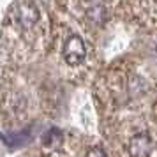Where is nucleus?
Listing matches in <instances>:
<instances>
[{"instance_id":"1","label":"nucleus","mask_w":157,"mask_h":157,"mask_svg":"<svg viewBox=\"0 0 157 157\" xmlns=\"http://www.w3.org/2000/svg\"><path fill=\"white\" fill-rule=\"evenodd\" d=\"M11 21L21 30H30L41 18V11L30 0H16L11 6Z\"/></svg>"},{"instance_id":"2","label":"nucleus","mask_w":157,"mask_h":157,"mask_svg":"<svg viewBox=\"0 0 157 157\" xmlns=\"http://www.w3.org/2000/svg\"><path fill=\"white\" fill-rule=\"evenodd\" d=\"M62 57H64L65 64L71 65V67H76V65H81L86 58V46L85 41L79 36H71L65 39L64 46H62Z\"/></svg>"},{"instance_id":"3","label":"nucleus","mask_w":157,"mask_h":157,"mask_svg":"<svg viewBox=\"0 0 157 157\" xmlns=\"http://www.w3.org/2000/svg\"><path fill=\"white\" fill-rule=\"evenodd\" d=\"M152 148H154L152 140L145 132L134 134L127 143V152L131 157H148L152 154Z\"/></svg>"},{"instance_id":"4","label":"nucleus","mask_w":157,"mask_h":157,"mask_svg":"<svg viewBox=\"0 0 157 157\" xmlns=\"http://www.w3.org/2000/svg\"><path fill=\"white\" fill-rule=\"evenodd\" d=\"M85 16H86V20L92 21L94 25H104L108 20V11L101 4H92L90 7H86Z\"/></svg>"},{"instance_id":"5","label":"nucleus","mask_w":157,"mask_h":157,"mask_svg":"<svg viewBox=\"0 0 157 157\" xmlns=\"http://www.w3.org/2000/svg\"><path fill=\"white\" fill-rule=\"evenodd\" d=\"M60 138H62V134H60L58 129H50L48 132L43 134V143L46 147H51V145H55L57 141H60Z\"/></svg>"},{"instance_id":"6","label":"nucleus","mask_w":157,"mask_h":157,"mask_svg":"<svg viewBox=\"0 0 157 157\" xmlns=\"http://www.w3.org/2000/svg\"><path fill=\"white\" fill-rule=\"evenodd\" d=\"M86 157H108V154L104 152L102 147H92L86 152Z\"/></svg>"}]
</instances>
